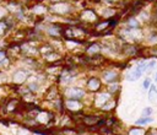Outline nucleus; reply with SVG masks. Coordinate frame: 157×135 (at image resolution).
<instances>
[{"instance_id": "1", "label": "nucleus", "mask_w": 157, "mask_h": 135, "mask_svg": "<svg viewBox=\"0 0 157 135\" xmlns=\"http://www.w3.org/2000/svg\"><path fill=\"white\" fill-rule=\"evenodd\" d=\"M85 96V92L80 88H70L68 91V98L69 100H75V101H78L81 97Z\"/></svg>"}, {"instance_id": "2", "label": "nucleus", "mask_w": 157, "mask_h": 135, "mask_svg": "<svg viewBox=\"0 0 157 135\" xmlns=\"http://www.w3.org/2000/svg\"><path fill=\"white\" fill-rule=\"evenodd\" d=\"M122 52H123V54H125L128 56H131V55L137 54V48H136V46H134L131 43H125L122 47Z\"/></svg>"}, {"instance_id": "3", "label": "nucleus", "mask_w": 157, "mask_h": 135, "mask_svg": "<svg viewBox=\"0 0 157 135\" xmlns=\"http://www.w3.org/2000/svg\"><path fill=\"white\" fill-rule=\"evenodd\" d=\"M100 122V118L96 117V115H86V117H82V123L85 125H88V127H95Z\"/></svg>"}, {"instance_id": "4", "label": "nucleus", "mask_w": 157, "mask_h": 135, "mask_svg": "<svg viewBox=\"0 0 157 135\" xmlns=\"http://www.w3.org/2000/svg\"><path fill=\"white\" fill-rule=\"evenodd\" d=\"M118 78H119V75H118L117 71H106V72L103 74V79H104L107 82H109V84L117 82Z\"/></svg>"}, {"instance_id": "5", "label": "nucleus", "mask_w": 157, "mask_h": 135, "mask_svg": "<svg viewBox=\"0 0 157 135\" xmlns=\"http://www.w3.org/2000/svg\"><path fill=\"white\" fill-rule=\"evenodd\" d=\"M144 71L137 66L136 69H134V70H131L130 72H128V75H127V79L129 80V81H135V80H137L141 76V74H143Z\"/></svg>"}, {"instance_id": "6", "label": "nucleus", "mask_w": 157, "mask_h": 135, "mask_svg": "<svg viewBox=\"0 0 157 135\" xmlns=\"http://www.w3.org/2000/svg\"><path fill=\"white\" fill-rule=\"evenodd\" d=\"M27 76H28V72H27V71L20 70V71H17V72L15 74L14 80H15L16 82H24V81L27 79Z\"/></svg>"}, {"instance_id": "7", "label": "nucleus", "mask_w": 157, "mask_h": 135, "mask_svg": "<svg viewBox=\"0 0 157 135\" xmlns=\"http://www.w3.org/2000/svg\"><path fill=\"white\" fill-rule=\"evenodd\" d=\"M87 86H88V88L91 91H97L101 86V82H100L98 79H90L88 82H87Z\"/></svg>"}, {"instance_id": "8", "label": "nucleus", "mask_w": 157, "mask_h": 135, "mask_svg": "<svg viewBox=\"0 0 157 135\" xmlns=\"http://www.w3.org/2000/svg\"><path fill=\"white\" fill-rule=\"evenodd\" d=\"M149 100H150L152 103H157V90H156V86H155V85H151V86H150Z\"/></svg>"}, {"instance_id": "9", "label": "nucleus", "mask_w": 157, "mask_h": 135, "mask_svg": "<svg viewBox=\"0 0 157 135\" xmlns=\"http://www.w3.org/2000/svg\"><path fill=\"white\" fill-rule=\"evenodd\" d=\"M66 106L71 111H78V108L81 107V104L78 103V101H75V100H69L68 103H66Z\"/></svg>"}, {"instance_id": "10", "label": "nucleus", "mask_w": 157, "mask_h": 135, "mask_svg": "<svg viewBox=\"0 0 157 135\" xmlns=\"http://www.w3.org/2000/svg\"><path fill=\"white\" fill-rule=\"evenodd\" d=\"M84 17H86V20H88V21H95L97 16L95 15V12H93V11L87 10V11H85V12H84Z\"/></svg>"}, {"instance_id": "11", "label": "nucleus", "mask_w": 157, "mask_h": 135, "mask_svg": "<svg viewBox=\"0 0 157 135\" xmlns=\"http://www.w3.org/2000/svg\"><path fill=\"white\" fill-rule=\"evenodd\" d=\"M152 122V118L151 117H144V118H140L136 121V124L137 125H145V124H149Z\"/></svg>"}, {"instance_id": "12", "label": "nucleus", "mask_w": 157, "mask_h": 135, "mask_svg": "<svg viewBox=\"0 0 157 135\" xmlns=\"http://www.w3.org/2000/svg\"><path fill=\"white\" fill-rule=\"evenodd\" d=\"M114 106H115V102L112 101V100H108V101L102 106V109H104V111H109V109L114 108Z\"/></svg>"}, {"instance_id": "13", "label": "nucleus", "mask_w": 157, "mask_h": 135, "mask_svg": "<svg viewBox=\"0 0 157 135\" xmlns=\"http://www.w3.org/2000/svg\"><path fill=\"white\" fill-rule=\"evenodd\" d=\"M129 135H145V131L140 128H133L129 131Z\"/></svg>"}, {"instance_id": "14", "label": "nucleus", "mask_w": 157, "mask_h": 135, "mask_svg": "<svg viewBox=\"0 0 157 135\" xmlns=\"http://www.w3.org/2000/svg\"><path fill=\"white\" fill-rule=\"evenodd\" d=\"M128 26H129V28H139L140 24L137 22L135 18H130V20L128 21Z\"/></svg>"}, {"instance_id": "15", "label": "nucleus", "mask_w": 157, "mask_h": 135, "mask_svg": "<svg viewBox=\"0 0 157 135\" xmlns=\"http://www.w3.org/2000/svg\"><path fill=\"white\" fill-rule=\"evenodd\" d=\"M100 52V46L98 44H92L90 48H88V53L90 54H96V53H98Z\"/></svg>"}, {"instance_id": "16", "label": "nucleus", "mask_w": 157, "mask_h": 135, "mask_svg": "<svg viewBox=\"0 0 157 135\" xmlns=\"http://www.w3.org/2000/svg\"><path fill=\"white\" fill-rule=\"evenodd\" d=\"M56 96H58V91H56L55 88H52V90H50V93L48 92V98H49L50 101H54Z\"/></svg>"}, {"instance_id": "17", "label": "nucleus", "mask_w": 157, "mask_h": 135, "mask_svg": "<svg viewBox=\"0 0 157 135\" xmlns=\"http://www.w3.org/2000/svg\"><path fill=\"white\" fill-rule=\"evenodd\" d=\"M152 114V108H145V111L143 112V115H144V117H149V115H151Z\"/></svg>"}, {"instance_id": "18", "label": "nucleus", "mask_w": 157, "mask_h": 135, "mask_svg": "<svg viewBox=\"0 0 157 135\" xmlns=\"http://www.w3.org/2000/svg\"><path fill=\"white\" fill-rule=\"evenodd\" d=\"M119 88V86H118V84L117 82H114L111 87H109V92H117V90Z\"/></svg>"}, {"instance_id": "19", "label": "nucleus", "mask_w": 157, "mask_h": 135, "mask_svg": "<svg viewBox=\"0 0 157 135\" xmlns=\"http://www.w3.org/2000/svg\"><path fill=\"white\" fill-rule=\"evenodd\" d=\"M37 88H38V85H37V84H31V85L28 86V90H30V91H36Z\"/></svg>"}, {"instance_id": "20", "label": "nucleus", "mask_w": 157, "mask_h": 135, "mask_svg": "<svg viewBox=\"0 0 157 135\" xmlns=\"http://www.w3.org/2000/svg\"><path fill=\"white\" fill-rule=\"evenodd\" d=\"M150 85H151L150 79H146V80L144 81V87H145V88H149V87H150Z\"/></svg>"}, {"instance_id": "21", "label": "nucleus", "mask_w": 157, "mask_h": 135, "mask_svg": "<svg viewBox=\"0 0 157 135\" xmlns=\"http://www.w3.org/2000/svg\"><path fill=\"white\" fill-rule=\"evenodd\" d=\"M150 55H155V56H157V48H155V49H151V52H150Z\"/></svg>"}, {"instance_id": "22", "label": "nucleus", "mask_w": 157, "mask_h": 135, "mask_svg": "<svg viewBox=\"0 0 157 135\" xmlns=\"http://www.w3.org/2000/svg\"><path fill=\"white\" fill-rule=\"evenodd\" d=\"M150 135H157V131H156V130H152V131H150Z\"/></svg>"}, {"instance_id": "23", "label": "nucleus", "mask_w": 157, "mask_h": 135, "mask_svg": "<svg viewBox=\"0 0 157 135\" xmlns=\"http://www.w3.org/2000/svg\"><path fill=\"white\" fill-rule=\"evenodd\" d=\"M155 3H156V4H155V10H156V14H157V0H156Z\"/></svg>"}]
</instances>
